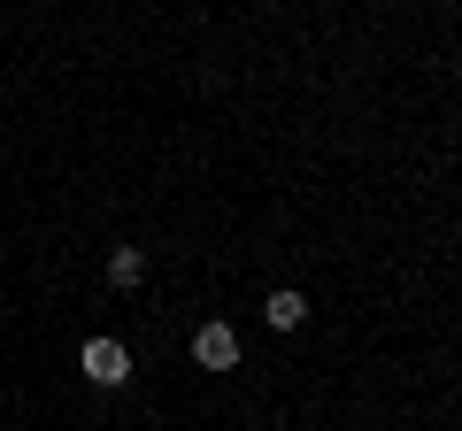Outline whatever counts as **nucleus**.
I'll list each match as a JSON object with an SVG mask.
<instances>
[{
	"instance_id": "nucleus-1",
	"label": "nucleus",
	"mask_w": 462,
	"mask_h": 431,
	"mask_svg": "<svg viewBox=\"0 0 462 431\" xmlns=\"http://www.w3.org/2000/svg\"><path fill=\"white\" fill-rule=\"evenodd\" d=\"M78 370H85L93 385H124V378H132V347H124V339H85V347H78Z\"/></svg>"
},
{
	"instance_id": "nucleus-2",
	"label": "nucleus",
	"mask_w": 462,
	"mask_h": 431,
	"mask_svg": "<svg viewBox=\"0 0 462 431\" xmlns=\"http://www.w3.org/2000/svg\"><path fill=\"white\" fill-rule=\"evenodd\" d=\"M193 362L200 370H239V332H231V324H200L193 332Z\"/></svg>"
},
{
	"instance_id": "nucleus-3",
	"label": "nucleus",
	"mask_w": 462,
	"mask_h": 431,
	"mask_svg": "<svg viewBox=\"0 0 462 431\" xmlns=\"http://www.w3.org/2000/svg\"><path fill=\"white\" fill-rule=\"evenodd\" d=\"M263 324H270V332H300V324H309V300H300V293H270L263 300Z\"/></svg>"
},
{
	"instance_id": "nucleus-4",
	"label": "nucleus",
	"mask_w": 462,
	"mask_h": 431,
	"mask_svg": "<svg viewBox=\"0 0 462 431\" xmlns=\"http://www.w3.org/2000/svg\"><path fill=\"white\" fill-rule=\"evenodd\" d=\"M139 278H147V254H139V247H116L108 254V285H139Z\"/></svg>"
}]
</instances>
